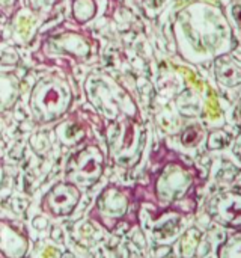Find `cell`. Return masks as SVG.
Segmentation results:
<instances>
[{
  "instance_id": "7c38bea8",
  "label": "cell",
  "mask_w": 241,
  "mask_h": 258,
  "mask_svg": "<svg viewBox=\"0 0 241 258\" xmlns=\"http://www.w3.org/2000/svg\"><path fill=\"white\" fill-rule=\"evenodd\" d=\"M21 95V80L12 70H0V113L15 107Z\"/></svg>"
},
{
  "instance_id": "8992f818",
  "label": "cell",
  "mask_w": 241,
  "mask_h": 258,
  "mask_svg": "<svg viewBox=\"0 0 241 258\" xmlns=\"http://www.w3.org/2000/svg\"><path fill=\"white\" fill-rule=\"evenodd\" d=\"M104 171V154L97 144H88L74 153L65 168L68 181L78 187H89L95 184Z\"/></svg>"
},
{
  "instance_id": "7a4b0ae2",
  "label": "cell",
  "mask_w": 241,
  "mask_h": 258,
  "mask_svg": "<svg viewBox=\"0 0 241 258\" xmlns=\"http://www.w3.org/2000/svg\"><path fill=\"white\" fill-rule=\"evenodd\" d=\"M88 103L109 122L119 116L137 118V106L128 91L107 71H92L83 83Z\"/></svg>"
},
{
  "instance_id": "603a6c76",
  "label": "cell",
  "mask_w": 241,
  "mask_h": 258,
  "mask_svg": "<svg viewBox=\"0 0 241 258\" xmlns=\"http://www.w3.org/2000/svg\"><path fill=\"white\" fill-rule=\"evenodd\" d=\"M232 17H234V21L237 23V26L241 29V2H237L232 5Z\"/></svg>"
},
{
  "instance_id": "8fae6325",
  "label": "cell",
  "mask_w": 241,
  "mask_h": 258,
  "mask_svg": "<svg viewBox=\"0 0 241 258\" xmlns=\"http://www.w3.org/2000/svg\"><path fill=\"white\" fill-rule=\"evenodd\" d=\"M30 239L23 224L0 218V258H26Z\"/></svg>"
},
{
  "instance_id": "44dd1931",
  "label": "cell",
  "mask_w": 241,
  "mask_h": 258,
  "mask_svg": "<svg viewBox=\"0 0 241 258\" xmlns=\"http://www.w3.org/2000/svg\"><path fill=\"white\" fill-rule=\"evenodd\" d=\"M18 6V0H0V8L6 12H15V8Z\"/></svg>"
},
{
  "instance_id": "5b68a950",
  "label": "cell",
  "mask_w": 241,
  "mask_h": 258,
  "mask_svg": "<svg viewBox=\"0 0 241 258\" xmlns=\"http://www.w3.org/2000/svg\"><path fill=\"white\" fill-rule=\"evenodd\" d=\"M110 157L118 165H130L139 154V127L136 118L119 116L107 127Z\"/></svg>"
},
{
  "instance_id": "ac0fdd59",
  "label": "cell",
  "mask_w": 241,
  "mask_h": 258,
  "mask_svg": "<svg viewBox=\"0 0 241 258\" xmlns=\"http://www.w3.org/2000/svg\"><path fill=\"white\" fill-rule=\"evenodd\" d=\"M202 138H204V128L199 124H192L183 132L181 142L184 147L190 148V147H196L202 141Z\"/></svg>"
},
{
  "instance_id": "52a82bcc",
  "label": "cell",
  "mask_w": 241,
  "mask_h": 258,
  "mask_svg": "<svg viewBox=\"0 0 241 258\" xmlns=\"http://www.w3.org/2000/svg\"><path fill=\"white\" fill-rule=\"evenodd\" d=\"M128 207L130 200L125 190L118 186H107L98 195L97 203L91 210V218L110 231L127 215Z\"/></svg>"
},
{
  "instance_id": "e0dca14e",
  "label": "cell",
  "mask_w": 241,
  "mask_h": 258,
  "mask_svg": "<svg viewBox=\"0 0 241 258\" xmlns=\"http://www.w3.org/2000/svg\"><path fill=\"white\" fill-rule=\"evenodd\" d=\"M219 258H241V231L223 243L219 249Z\"/></svg>"
},
{
  "instance_id": "d6986e66",
  "label": "cell",
  "mask_w": 241,
  "mask_h": 258,
  "mask_svg": "<svg viewBox=\"0 0 241 258\" xmlns=\"http://www.w3.org/2000/svg\"><path fill=\"white\" fill-rule=\"evenodd\" d=\"M57 2L59 0H27V8L36 14H44L51 11Z\"/></svg>"
},
{
  "instance_id": "cb8c5ba5",
  "label": "cell",
  "mask_w": 241,
  "mask_h": 258,
  "mask_svg": "<svg viewBox=\"0 0 241 258\" xmlns=\"http://www.w3.org/2000/svg\"><path fill=\"white\" fill-rule=\"evenodd\" d=\"M234 151H235V154L238 156L241 159V135L237 138V141H235V145H234Z\"/></svg>"
},
{
  "instance_id": "9c48e42d",
  "label": "cell",
  "mask_w": 241,
  "mask_h": 258,
  "mask_svg": "<svg viewBox=\"0 0 241 258\" xmlns=\"http://www.w3.org/2000/svg\"><path fill=\"white\" fill-rule=\"evenodd\" d=\"M195 181L193 172L181 163H168L155 183V192L160 201L172 203L181 200Z\"/></svg>"
},
{
  "instance_id": "30bf717a",
  "label": "cell",
  "mask_w": 241,
  "mask_h": 258,
  "mask_svg": "<svg viewBox=\"0 0 241 258\" xmlns=\"http://www.w3.org/2000/svg\"><path fill=\"white\" fill-rule=\"evenodd\" d=\"M207 210L214 222L228 228H241V189L217 194L210 200Z\"/></svg>"
},
{
  "instance_id": "ba28073f",
  "label": "cell",
  "mask_w": 241,
  "mask_h": 258,
  "mask_svg": "<svg viewBox=\"0 0 241 258\" xmlns=\"http://www.w3.org/2000/svg\"><path fill=\"white\" fill-rule=\"evenodd\" d=\"M82 200L77 184L65 180L53 184L41 200V210L51 218H65L74 213Z\"/></svg>"
},
{
  "instance_id": "9a60e30c",
  "label": "cell",
  "mask_w": 241,
  "mask_h": 258,
  "mask_svg": "<svg viewBox=\"0 0 241 258\" xmlns=\"http://www.w3.org/2000/svg\"><path fill=\"white\" fill-rule=\"evenodd\" d=\"M38 15L29 8H20L12 14V33L20 42H27L36 27H38Z\"/></svg>"
},
{
  "instance_id": "ffe728a7",
  "label": "cell",
  "mask_w": 241,
  "mask_h": 258,
  "mask_svg": "<svg viewBox=\"0 0 241 258\" xmlns=\"http://www.w3.org/2000/svg\"><path fill=\"white\" fill-rule=\"evenodd\" d=\"M229 141V136L222 132V130H216L208 136V148L211 150H217V148H223Z\"/></svg>"
},
{
  "instance_id": "3957f363",
  "label": "cell",
  "mask_w": 241,
  "mask_h": 258,
  "mask_svg": "<svg viewBox=\"0 0 241 258\" xmlns=\"http://www.w3.org/2000/svg\"><path fill=\"white\" fill-rule=\"evenodd\" d=\"M74 94L69 82L57 74L50 73L36 80L29 94V110L36 124H51L60 121L71 109Z\"/></svg>"
},
{
  "instance_id": "2e32d148",
  "label": "cell",
  "mask_w": 241,
  "mask_h": 258,
  "mask_svg": "<svg viewBox=\"0 0 241 258\" xmlns=\"http://www.w3.org/2000/svg\"><path fill=\"white\" fill-rule=\"evenodd\" d=\"M98 12L97 0H71V15L78 26H85L95 18Z\"/></svg>"
},
{
  "instance_id": "7402d4cb",
  "label": "cell",
  "mask_w": 241,
  "mask_h": 258,
  "mask_svg": "<svg viewBox=\"0 0 241 258\" xmlns=\"http://www.w3.org/2000/svg\"><path fill=\"white\" fill-rule=\"evenodd\" d=\"M143 5H145V9H146V11H148V14H149V12H155V11H158L165 3L157 2V0H143Z\"/></svg>"
},
{
  "instance_id": "277c9868",
  "label": "cell",
  "mask_w": 241,
  "mask_h": 258,
  "mask_svg": "<svg viewBox=\"0 0 241 258\" xmlns=\"http://www.w3.org/2000/svg\"><path fill=\"white\" fill-rule=\"evenodd\" d=\"M41 50L47 56H63L83 63L94 56V41L85 32L65 29L47 35Z\"/></svg>"
},
{
  "instance_id": "5bb4252c",
  "label": "cell",
  "mask_w": 241,
  "mask_h": 258,
  "mask_svg": "<svg viewBox=\"0 0 241 258\" xmlns=\"http://www.w3.org/2000/svg\"><path fill=\"white\" fill-rule=\"evenodd\" d=\"M214 62V74L217 82L225 88H237L241 85V63L228 54H222Z\"/></svg>"
},
{
  "instance_id": "d4e9b609",
  "label": "cell",
  "mask_w": 241,
  "mask_h": 258,
  "mask_svg": "<svg viewBox=\"0 0 241 258\" xmlns=\"http://www.w3.org/2000/svg\"><path fill=\"white\" fill-rule=\"evenodd\" d=\"M237 118H238V122L241 124V98L238 101V106H237Z\"/></svg>"
},
{
  "instance_id": "6da1fadb",
  "label": "cell",
  "mask_w": 241,
  "mask_h": 258,
  "mask_svg": "<svg viewBox=\"0 0 241 258\" xmlns=\"http://www.w3.org/2000/svg\"><path fill=\"white\" fill-rule=\"evenodd\" d=\"M172 32L180 56L193 63L214 60L235 47L232 26L214 0H192L183 6Z\"/></svg>"
},
{
  "instance_id": "4fadbf2b",
  "label": "cell",
  "mask_w": 241,
  "mask_h": 258,
  "mask_svg": "<svg viewBox=\"0 0 241 258\" xmlns=\"http://www.w3.org/2000/svg\"><path fill=\"white\" fill-rule=\"evenodd\" d=\"M54 135L57 141L65 147H75L86 139L88 127L77 116H68L56 124Z\"/></svg>"
}]
</instances>
